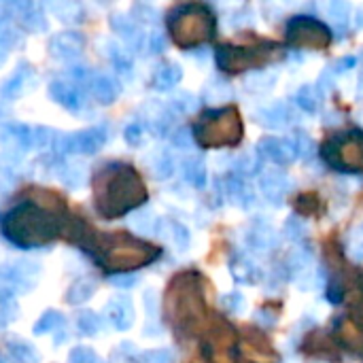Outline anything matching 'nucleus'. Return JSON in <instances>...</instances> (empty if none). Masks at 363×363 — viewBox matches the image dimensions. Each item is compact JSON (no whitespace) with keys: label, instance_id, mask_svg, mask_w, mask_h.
Listing matches in <instances>:
<instances>
[{"label":"nucleus","instance_id":"42","mask_svg":"<svg viewBox=\"0 0 363 363\" xmlns=\"http://www.w3.org/2000/svg\"><path fill=\"white\" fill-rule=\"evenodd\" d=\"M221 306H223V308H226L230 315H240V313L244 311L246 302H244V297H242L238 291H232V293H228V295L221 297Z\"/></svg>","mask_w":363,"mask_h":363},{"label":"nucleus","instance_id":"38","mask_svg":"<svg viewBox=\"0 0 363 363\" xmlns=\"http://www.w3.org/2000/svg\"><path fill=\"white\" fill-rule=\"evenodd\" d=\"M327 15L331 19L333 26L344 28L349 23V15H351V5L342 3V0H333V3L327 5Z\"/></svg>","mask_w":363,"mask_h":363},{"label":"nucleus","instance_id":"11","mask_svg":"<svg viewBox=\"0 0 363 363\" xmlns=\"http://www.w3.org/2000/svg\"><path fill=\"white\" fill-rule=\"evenodd\" d=\"M9 9H11V17H15V21L23 26L26 30H30V32L47 30V19H45V11L41 5L23 0V3H11Z\"/></svg>","mask_w":363,"mask_h":363},{"label":"nucleus","instance_id":"30","mask_svg":"<svg viewBox=\"0 0 363 363\" xmlns=\"http://www.w3.org/2000/svg\"><path fill=\"white\" fill-rule=\"evenodd\" d=\"M321 92L317 86H302L297 92H295V104L304 110V113H317V110L321 108Z\"/></svg>","mask_w":363,"mask_h":363},{"label":"nucleus","instance_id":"48","mask_svg":"<svg viewBox=\"0 0 363 363\" xmlns=\"http://www.w3.org/2000/svg\"><path fill=\"white\" fill-rule=\"evenodd\" d=\"M141 363H173V355L170 351H164V349L149 351L141 357Z\"/></svg>","mask_w":363,"mask_h":363},{"label":"nucleus","instance_id":"19","mask_svg":"<svg viewBox=\"0 0 363 363\" xmlns=\"http://www.w3.org/2000/svg\"><path fill=\"white\" fill-rule=\"evenodd\" d=\"M145 117H147V126L151 134L155 136H166L173 128V110L155 100H151L145 106Z\"/></svg>","mask_w":363,"mask_h":363},{"label":"nucleus","instance_id":"39","mask_svg":"<svg viewBox=\"0 0 363 363\" xmlns=\"http://www.w3.org/2000/svg\"><path fill=\"white\" fill-rule=\"evenodd\" d=\"M9 351H11V355H13L17 361H21V363H39V361H41V359H39V353H37L30 344H26V342H21V340L11 342V344H9Z\"/></svg>","mask_w":363,"mask_h":363},{"label":"nucleus","instance_id":"21","mask_svg":"<svg viewBox=\"0 0 363 363\" xmlns=\"http://www.w3.org/2000/svg\"><path fill=\"white\" fill-rule=\"evenodd\" d=\"M157 236L168 240L177 251H185L191 242V234L189 230L179 221H170V219H159L157 226Z\"/></svg>","mask_w":363,"mask_h":363},{"label":"nucleus","instance_id":"9","mask_svg":"<svg viewBox=\"0 0 363 363\" xmlns=\"http://www.w3.org/2000/svg\"><path fill=\"white\" fill-rule=\"evenodd\" d=\"M83 49H86V39H83V35L77 30L60 32L49 41V53L55 60H62V62L77 60L83 53Z\"/></svg>","mask_w":363,"mask_h":363},{"label":"nucleus","instance_id":"14","mask_svg":"<svg viewBox=\"0 0 363 363\" xmlns=\"http://www.w3.org/2000/svg\"><path fill=\"white\" fill-rule=\"evenodd\" d=\"M255 151L262 159H268L276 166H287L295 159L291 138H264V141L257 143Z\"/></svg>","mask_w":363,"mask_h":363},{"label":"nucleus","instance_id":"10","mask_svg":"<svg viewBox=\"0 0 363 363\" xmlns=\"http://www.w3.org/2000/svg\"><path fill=\"white\" fill-rule=\"evenodd\" d=\"M259 189L270 204L281 206L287 193L291 191V181L283 170H266L259 177Z\"/></svg>","mask_w":363,"mask_h":363},{"label":"nucleus","instance_id":"5","mask_svg":"<svg viewBox=\"0 0 363 363\" xmlns=\"http://www.w3.org/2000/svg\"><path fill=\"white\" fill-rule=\"evenodd\" d=\"M108 141L106 126H94L68 136H62L55 149L62 155H96Z\"/></svg>","mask_w":363,"mask_h":363},{"label":"nucleus","instance_id":"29","mask_svg":"<svg viewBox=\"0 0 363 363\" xmlns=\"http://www.w3.org/2000/svg\"><path fill=\"white\" fill-rule=\"evenodd\" d=\"M104 49H106V58L110 60V64H113V68L124 75V77H130L132 75V58L128 55V51H124L117 43L108 41L104 43Z\"/></svg>","mask_w":363,"mask_h":363},{"label":"nucleus","instance_id":"6","mask_svg":"<svg viewBox=\"0 0 363 363\" xmlns=\"http://www.w3.org/2000/svg\"><path fill=\"white\" fill-rule=\"evenodd\" d=\"M39 264L32 262H11L0 266V285L11 291H30L39 278Z\"/></svg>","mask_w":363,"mask_h":363},{"label":"nucleus","instance_id":"32","mask_svg":"<svg viewBox=\"0 0 363 363\" xmlns=\"http://www.w3.org/2000/svg\"><path fill=\"white\" fill-rule=\"evenodd\" d=\"M264 168V159L259 157L257 151H244L236 157L234 161V170L238 175H244V177H253V175H259V170Z\"/></svg>","mask_w":363,"mask_h":363},{"label":"nucleus","instance_id":"41","mask_svg":"<svg viewBox=\"0 0 363 363\" xmlns=\"http://www.w3.org/2000/svg\"><path fill=\"white\" fill-rule=\"evenodd\" d=\"M68 363H100V359L90 346H75L68 355Z\"/></svg>","mask_w":363,"mask_h":363},{"label":"nucleus","instance_id":"51","mask_svg":"<svg viewBox=\"0 0 363 363\" xmlns=\"http://www.w3.org/2000/svg\"><path fill=\"white\" fill-rule=\"evenodd\" d=\"M110 281H113V285H117L121 289H130V287H134L138 283V276H134V274H117V276L110 278Z\"/></svg>","mask_w":363,"mask_h":363},{"label":"nucleus","instance_id":"55","mask_svg":"<svg viewBox=\"0 0 363 363\" xmlns=\"http://www.w3.org/2000/svg\"><path fill=\"white\" fill-rule=\"evenodd\" d=\"M357 96H359V98H363V72H361V77H359V88H357Z\"/></svg>","mask_w":363,"mask_h":363},{"label":"nucleus","instance_id":"34","mask_svg":"<svg viewBox=\"0 0 363 363\" xmlns=\"http://www.w3.org/2000/svg\"><path fill=\"white\" fill-rule=\"evenodd\" d=\"M291 145H293V151H295V159H308L315 151L313 138L304 130H295L291 134Z\"/></svg>","mask_w":363,"mask_h":363},{"label":"nucleus","instance_id":"57","mask_svg":"<svg viewBox=\"0 0 363 363\" xmlns=\"http://www.w3.org/2000/svg\"><path fill=\"white\" fill-rule=\"evenodd\" d=\"M3 321H5V315H3V306H0V325H3Z\"/></svg>","mask_w":363,"mask_h":363},{"label":"nucleus","instance_id":"23","mask_svg":"<svg viewBox=\"0 0 363 363\" xmlns=\"http://www.w3.org/2000/svg\"><path fill=\"white\" fill-rule=\"evenodd\" d=\"M183 79V68L179 64H161L153 75V88L157 92H170Z\"/></svg>","mask_w":363,"mask_h":363},{"label":"nucleus","instance_id":"50","mask_svg":"<svg viewBox=\"0 0 363 363\" xmlns=\"http://www.w3.org/2000/svg\"><path fill=\"white\" fill-rule=\"evenodd\" d=\"M147 49H149L151 53H161V51L166 49V39H164V35H161V32H151V35H147Z\"/></svg>","mask_w":363,"mask_h":363},{"label":"nucleus","instance_id":"52","mask_svg":"<svg viewBox=\"0 0 363 363\" xmlns=\"http://www.w3.org/2000/svg\"><path fill=\"white\" fill-rule=\"evenodd\" d=\"M349 255H351L353 262L363 264V238H361V240H355V242L349 246Z\"/></svg>","mask_w":363,"mask_h":363},{"label":"nucleus","instance_id":"54","mask_svg":"<svg viewBox=\"0 0 363 363\" xmlns=\"http://www.w3.org/2000/svg\"><path fill=\"white\" fill-rule=\"evenodd\" d=\"M7 55H9V47H7V45H3V43H0V64H5Z\"/></svg>","mask_w":363,"mask_h":363},{"label":"nucleus","instance_id":"46","mask_svg":"<svg viewBox=\"0 0 363 363\" xmlns=\"http://www.w3.org/2000/svg\"><path fill=\"white\" fill-rule=\"evenodd\" d=\"M132 13H134V21L136 19L143 21V23H155L157 21V11L149 5H136L132 9Z\"/></svg>","mask_w":363,"mask_h":363},{"label":"nucleus","instance_id":"17","mask_svg":"<svg viewBox=\"0 0 363 363\" xmlns=\"http://www.w3.org/2000/svg\"><path fill=\"white\" fill-rule=\"evenodd\" d=\"M293 119H295V115L287 102H274L272 106H266L257 113V121L268 130H283Z\"/></svg>","mask_w":363,"mask_h":363},{"label":"nucleus","instance_id":"8","mask_svg":"<svg viewBox=\"0 0 363 363\" xmlns=\"http://www.w3.org/2000/svg\"><path fill=\"white\" fill-rule=\"evenodd\" d=\"M0 145L11 153H28L35 147V130L23 124H7L0 128Z\"/></svg>","mask_w":363,"mask_h":363},{"label":"nucleus","instance_id":"40","mask_svg":"<svg viewBox=\"0 0 363 363\" xmlns=\"http://www.w3.org/2000/svg\"><path fill=\"white\" fill-rule=\"evenodd\" d=\"M198 106V100H195L189 92H179L177 96H173L170 100V110L179 115H187L191 110Z\"/></svg>","mask_w":363,"mask_h":363},{"label":"nucleus","instance_id":"16","mask_svg":"<svg viewBox=\"0 0 363 363\" xmlns=\"http://www.w3.org/2000/svg\"><path fill=\"white\" fill-rule=\"evenodd\" d=\"M244 242L253 251H270L278 244V234L266 221L257 219L253 226L244 232Z\"/></svg>","mask_w":363,"mask_h":363},{"label":"nucleus","instance_id":"20","mask_svg":"<svg viewBox=\"0 0 363 363\" xmlns=\"http://www.w3.org/2000/svg\"><path fill=\"white\" fill-rule=\"evenodd\" d=\"M230 272L232 276L236 278L238 283H244V285H253V283H259L262 281V270L257 268V264L253 259H248L246 255L242 253H234L232 259H230Z\"/></svg>","mask_w":363,"mask_h":363},{"label":"nucleus","instance_id":"47","mask_svg":"<svg viewBox=\"0 0 363 363\" xmlns=\"http://www.w3.org/2000/svg\"><path fill=\"white\" fill-rule=\"evenodd\" d=\"M64 170H66V173L62 175V181H64L68 187L77 189V187L83 183V177H86V173H83L81 166H68V168H64Z\"/></svg>","mask_w":363,"mask_h":363},{"label":"nucleus","instance_id":"24","mask_svg":"<svg viewBox=\"0 0 363 363\" xmlns=\"http://www.w3.org/2000/svg\"><path fill=\"white\" fill-rule=\"evenodd\" d=\"M183 179L195 189H204L206 187V179H208L204 159L202 157H187L183 161Z\"/></svg>","mask_w":363,"mask_h":363},{"label":"nucleus","instance_id":"12","mask_svg":"<svg viewBox=\"0 0 363 363\" xmlns=\"http://www.w3.org/2000/svg\"><path fill=\"white\" fill-rule=\"evenodd\" d=\"M110 28L119 35L121 41H126V45L132 51H143L147 47V35L143 32V28L138 26V21H134L132 17L124 13H115L110 17Z\"/></svg>","mask_w":363,"mask_h":363},{"label":"nucleus","instance_id":"25","mask_svg":"<svg viewBox=\"0 0 363 363\" xmlns=\"http://www.w3.org/2000/svg\"><path fill=\"white\" fill-rule=\"evenodd\" d=\"M157 226H159V219L153 215L151 208H141L130 217V228L141 236L157 234Z\"/></svg>","mask_w":363,"mask_h":363},{"label":"nucleus","instance_id":"33","mask_svg":"<svg viewBox=\"0 0 363 363\" xmlns=\"http://www.w3.org/2000/svg\"><path fill=\"white\" fill-rule=\"evenodd\" d=\"M49 11L60 21H68V23H77L83 19V15H86L83 13V7L77 3H51Z\"/></svg>","mask_w":363,"mask_h":363},{"label":"nucleus","instance_id":"44","mask_svg":"<svg viewBox=\"0 0 363 363\" xmlns=\"http://www.w3.org/2000/svg\"><path fill=\"white\" fill-rule=\"evenodd\" d=\"M124 138H126V143H128L130 147L143 145V124H141V121L128 124L126 130H124Z\"/></svg>","mask_w":363,"mask_h":363},{"label":"nucleus","instance_id":"53","mask_svg":"<svg viewBox=\"0 0 363 363\" xmlns=\"http://www.w3.org/2000/svg\"><path fill=\"white\" fill-rule=\"evenodd\" d=\"M327 300L333 304H340L342 302V289L338 285H329L327 287Z\"/></svg>","mask_w":363,"mask_h":363},{"label":"nucleus","instance_id":"37","mask_svg":"<svg viewBox=\"0 0 363 363\" xmlns=\"http://www.w3.org/2000/svg\"><path fill=\"white\" fill-rule=\"evenodd\" d=\"M77 329L83 336H96L100 329V317L92 311H83L77 315Z\"/></svg>","mask_w":363,"mask_h":363},{"label":"nucleus","instance_id":"4","mask_svg":"<svg viewBox=\"0 0 363 363\" xmlns=\"http://www.w3.org/2000/svg\"><path fill=\"white\" fill-rule=\"evenodd\" d=\"M168 26L179 45H189L213 32V15L204 13L202 7L187 5L170 13Z\"/></svg>","mask_w":363,"mask_h":363},{"label":"nucleus","instance_id":"26","mask_svg":"<svg viewBox=\"0 0 363 363\" xmlns=\"http://www.w3.org/2000/svg\"><path fill=\"white\" fill-rule=\"evenodd\" d=\"M149 170L157 181H166L175 175V159L168 151H155L149 157Z\"/></svg>","mask_w":363,"mask_h":363},{"label":"nucleus","instance_id":"31","mask_svg":"<svg viewBox=\"0 0 363 363\" xmlns=\"http://www.w3.org/2000/svg\"><path fill=\"white\" fill-rule=\"evenodd\" d=\"M96 291V281H92V278H79V281H75L66 293V302L70 306H79V304H86Z\"/></svg>","mask_w":363,"mask_h":363},{"label":"nucleus","instance_id":"43","mask_svg":"<svg viewBox=\"0 0 363 363\" xmlns=\"http://www.w3.org/2000/svg\"><path fill=\"white\" fill-rule=\"evenodd\" d=\"M285 236L293 242H300L304 236H306V223L297 217H289L287 223H285Z\"/></svg>","mask_w":363,"mask_h":363},{"label":"nucleus","instance_id":"15","mask_svg":"<svg viewBox=\"0 0 363 363\" xmlns=\"http://www.w3.org/2000/svg\"><path fill=\"white\" fill-rule=\"evenodd\" d=\"M106 319L117 331H128L134 325L136 313L128 295H115L106 304Z\"/></svg>","mask_w":363,"mask_h":363},{"label":"nucleus","instance_id":"7","mask_svg":"<svg viewBox=\"0 0 363 363\" xmlns=\"http://www.w3.org/2000/svg\"><path fill=\"white\" fill-rule=\"evenodd\" d=\"M49 96L70 113H81L88 106V94L72 79H53L49 83Z\"/></svg>","mask_w":363,"mask_h":363},{"label":"nucleus","instance_id":"18","mask_svg":"<svg viewBox=\"0 0 363 363\" xmlns=\"http://www.w3.org/2000/svg\"><path fill=\"white\" fill-rule=\"evenodd\" d=\"M90 90H92V96L96 102L108 106V104H113L121 92V86H119V81L115 77H110L106 72H100V75H94L92 81H90Z\"/></svg>","mask_w":363,"mask_h":363},{"label":"nucleus","instance_id":"13","mask_svg":"<svg viewBox=\"0 0 363 363\" xmlns=\"http://www.w3.org/2000/svg\"><path fill=\"white\" fill-rule=\"evenodd\" d=\"M35 81H37V75L32 70L30 64L21 62L19 68L3 81V86H0V96L7 98V100H15L19 96H23L26 92H30L35 88Z\"/></svg>","mask_w":363,"mask_h":363},{"label":"nucleus","instance_id":"1","mask_svg":"<svg viewBox=\"0 0 363 363\" xmlns=\"http://www.w3.org/2000/svg\"><path fill=\"white\" fill-rule=\"evenodd\" d=\"M94 198L96 208L102 217L115 219L147 200V189L128 164H106L94 177Z\"/></svg>","mask_w":363,"mask_h":363},{"label":"nucleus","instance_id":"27","mask_svg":"<svg viewBox=\"0 0 363 363\" xmlns=\"http://www.w3.org/2000/svg\"><path fill=\"white\" fill-rule=\"evenodd\" d=\"M202 98L208 102V104H221V102H230L234 98V90L228 81L223 79H213L206 83V88L202 92Z\"/></svg>","mask_w":363,"mask_h":363},{"label":"nucleus","instance_id":"56","mask_svg":"<svg viewBox=\"0 0 363 363\" xmlns=\"http://www.w3.org/2000/svg\"><path fill=\"white\" fill-rule=\"evenodd\" d=\"M355 21H357V26H359V28H363V9H359V11H357V19H355Z\"/></svg>","mask_w":363,"mask_h":363},{"label":"nucleus","instance_id":"36","mask_svg":"<svg viewBox=\"0 0 363 363\" xmlns=\"http://www.w3.org/2000/svg\"><path fill=\"white\" fill-rule=\"evenodd\" d=\"M311 266V251L308 248H297L293 251V253L289 255L287 259V270L297 278L300 274H304L306 270H308Z\"/></svg>","mask_w":363,"mask_h":363},{"label":"nucleus","instance_id":"35","mask_svg":"<svg viewBox=\"0 0 363 363\" xmlns=\"http://www.w3.org/2000/svg\"><path fill=\"white\" fill-rule=\"evenodd\" d=\"M62 323H64L62 313H58V311H47V313H43V317L35 323L32 331L37 333V336H43V333H49V331H55L58 327H62Z\"/></svg>","mask_w":363,"mask_h":363},{"label":"nucleus","instance_id":"49","mask_svg":"<svg viewBox=\"0 0 363 363\" xmlns=\"http://www.w3.org/2000/svg\"><path fill=\"white\" fill-rule=\"evenodd\" d=\"M355 64H357V58H355V55H346V58H340L338 62H333L331 68H327V70H329L331 75H340V72L351 70Z\"/></svg>","mask_w":363,"mask_h":363},{"label":"nucleus","instance_id":"45","mask_svg":"<svg viewBox=\"0 0 363 363\" xmlns=\"http://www.w3.org/2000/svg\"><path fill=\"white\" fill-rule=\"evenodd\" d=\"M170 141H173V147H177V149H191L193 147V134H191L189 128H181L170 136Z\"/></svg>","mask_w":363,"mask_h":363},{"label":"nucleus","instance_id":"2","mask_svg":"<svg viewBox=\"0 0 363 363\" xmlns=\"http://www.w3.org/2000/svg\"><path fill=\"white\" fill-rule=\"evenodd\" d=\"M0 228L9 242L21 248H37L58 238L60 221L51 210H45L32 202H23L3 217Z\"/></svg>","mask_w":363,"mask_h":363},{"label":"nucleus","instance_id":"28","mask_svg":"<svg viewBox=\"0 0 363 363\" xmlns=\"http://www.w3.org/2000/svg\"><path fill=\"white\" fill-rule=\"evenodd\" d=\"M276 83V75L268 72V70H255L244 77V90L251 94H266L274 88Z\"/></svg>","mask_w":363,"mask_h":363},{"label":"nucleus","instance_id":"22","mask_svg":"<svg viewBox=\"0 0 363 363\" xmlns=\"http://www.w3.org/2000/svg\"><path fill=\"white\" fill-rule=\"evenodd\" d=\"M223 189H226V198L236 202L242 208L253 206V202H255L253 189H251L248 183H244L240 177H228L226 179V187H223Z\"/></svg>","mask_w":363,"mask_h":363},{"label":"nucleus","instance_id":"3","mask_svg":"<svg viewBox=\"0 0 363 363\" xmlns=\"http://www.w3.org/2000/svg\"><path fill=\"white\" fill-rule=\"evenodd\" d=\"M155 257L157 248L141 240H132L124 234L106 236L104 240H100V264L108 272L130 274V270L147 266Z\"/></svg>","mask_w":363,"mask_h":363}]
</instances>
